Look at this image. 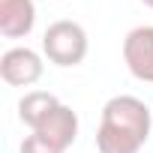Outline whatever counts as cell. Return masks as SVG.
I'll list each match as a JSON object with an SVG mask.
<instances>
[{
	"instance_id": "9",
	"label": "cell",
	"mask_w": 153,
	"mask_h": 153,
	"mask_svg": "<svg viewBox=\"0 0 153 153\" xmlns=\"http://www.w3.org/2000/svg\"><path fill=\"white\" fill-rule=\"evenodd\" d=\"M141 3H144V6H150V9H153V0H141Z\"/></svg>"
},
{
	"instance_id": "6",
	"label": "cell",
	"mask_w": 153,
	"mask_h": 153,
	"mask_svg": "<svg viewBox=\"0 0 153 153\" xmlns=\"http://www.w3.org/2000/svg\"><path fill=\"white\" fill-rule=\"evenodd\" d=\"M36 135L66 153V150L75 144V138H78V114H75L69 105H60V108L36 129Z\"/></svg>"
},
{
	"instance_id": "4",
	"label": "cell",
	"mask_w": 153,
	"mask_h": 153,
	"mask_svg": "<svg viewBox=\"0 0 153 153\" xmlns=\"http://www.w3.org/2000/svg\"><path fill=\"white\" fill-rule=\"evenodd\" d=\"M123 63L132 72V78L153 84V27L141 24L126 33L123 39Z\"/></svg>"
},
{
	"instance_id": "8",
	"label": "cell",
	"mask_w": 153,
	"mask_h": 153,
	"mask_svg": "<svg viewBox=\"0 0 153 153\" xmlns=\"http://www.w3.org/2000/svg\"><path fill=\"white\" fill-rule=\"evenodd\" d=\"M18 153H63V150H57L54 144H48L45 138H39L36 132H30V135H27V138L21 141Z\"/></svg>"
},
{
	"instance_id": "7",
	"label": "cell",
	"mask_w": 153,
	"mask_h": 153,
	"mask_svg": "<svg viewBox=\"0 0 153 153\" xmlns=\"http://www.w3.org/2000/svg\"><path fill=\"white\" fill-rule=\"evenodd\" d=\"M60 105H63V102H60L54 93H48V90H30V93H24L21 102H18V117H21V123H24L30 132H36Z\"/></svg>"
},
{
	"instance_id": "2",
	"label": "cell",
	"mask_w": 153,
	"mask_h": 153,
	"mask_svg": "<svg viewBox=\"0 0 153 153\" xmlns=\"http://www.w3.org/2000/svg\"><path fill=\"white\" fill-rule=\"evenodd\" d=\"M87 30L78 21L60 18L54 24H48L45 36H42V54L54 63V66H78L87 57Z\"/></svg>"
},
{
	"instance_id": "3",
	"label": "cell",
	"mask_w": 153,
	"mask_h": 153,
	"mask_svg": "<svg viewBox=\"0 0 153 153\" xmlns=\"http://www.w3.org/2000/svg\"><path fill=\"white\" fill-rule=\"evenodd\" d=\"M45 63L39 57V51L27 48V45H15L9 51H3L0 57V78L9 87H30L42 78Z\"/></svg>"
},
{
	"instance_id": "1",
	"label": "cell",
	"mask_w": 153,
	"mask_h": 153,
	"mask_svg": "<svg viewBox=\"0 0 153 153\" xmlns=\"http://www.w3.org/2000/svg\"><path fill=\"white\" fill-rule=\"evenodd\" d=\"M153 129V111L138 96H111L102 108V120L96 129L99 153H138Z\"/></svg>"
},
{
	"instance_id": "5",
	"label": "cell",
	"mask_w": 153,
	"mask_h": 153,
	"mask_svg": "<svg viewBox=\"0 0 153 153\" xmlns=\"http://www.w3.org/2000/svg\"><path fill=\"white\" fill-rule=\"evenodd\" d=\"M36 27L33 0H0V33L6 39H24Z\"/></svg>"
}]
</instances>
